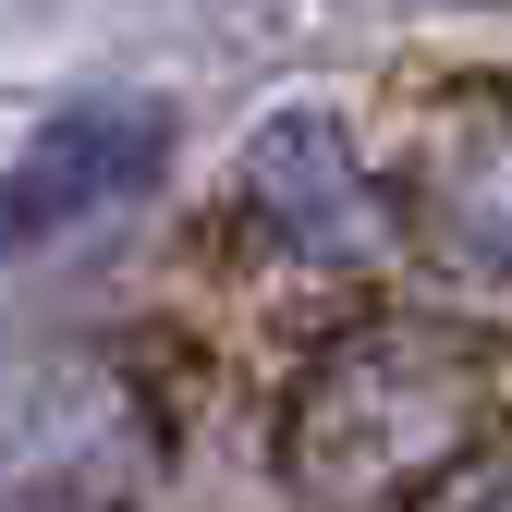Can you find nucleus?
Instances as JSON below:
<instances>
[{"label": "nucleus", "instance_id": "1", "mask_svg": "<svg viewBox=\"0 0 512 512\" xmlns=\"http://www.w3.org/2000/svg\"><path fill=\"white\" fill-rule=\"evenodd\" d=\"M488 415V354L439 317H366L305 366V391L281 415V476L305 512H391L427 500L476 452Z\"/></svg>", "mask_w": 512, "mask_h": 512}, {"label": "nucleus", "instance_id": "2", "mask_svg": "<svg viewBox=\"0 0 512 512\" xmlns=\"http://www.w3.org/2000/svg\"><path fill=\"white\" fill-rule=\"evenodd\" d=\"M159 147H171V110L159 98H74L61 122L25 135L13 171H0V244H49V232L122 208L159 171Z\"/></svg>", "mask_w": 512, "mask_h": 512}, {"label": "nucleus", "instance_id": "3", "mask_svg": "<svg viewBox=\"0 0 512 512\" xmlns=\"http://www.w3.org/2000/svg\"><path fill=\"white\" fill-rule=\"evenodd\" d=\"M403 220L439 269L512 281V98H476V110L427 122V147L403 171Z\"/></svg>", "mask_w": 512, "mask_h": 512}, {"label": "nucleus", "instance_id": "4", "mask_svg": "<svg viewBox=\"0 0 512 512\" xmlns=\"http://www.w3.org/2000/svg\"><path fill=\"white\" fill-rule=\"evenodd\" d=\"M244 196H256V220H269L281 244H305V256H366L378 232V196H366V171H354V147H342V122H317V110H281L269 135H256V159H244Z\"/></svg>", "mask_w": 512, "mask_h": 512}, {"label": "nucleus", "instance_id": "5", "mask_svg": "<svg viewBox=\"0 0 512 512\" xmlns=\"http://www.w3.org/2000/svg\"><path fill=\"white\" fill-rule=\"evenodd\" d=\"M427 512H512V476H439Z\"/></svg>", "mask_w": 512, "mask_h": 512}]
</instances>
